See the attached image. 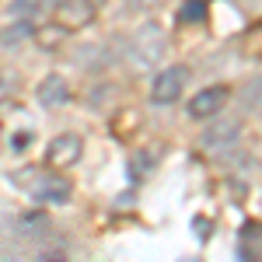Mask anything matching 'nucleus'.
Instances as JSON below:
<instances>
[{
    "label": "nucleus",
    "mask_w": 262,
    "mask_h": 262,
    "mask_svg": "<svg viewBox=\"0 0 262 262\" xmlns=\"http://www.w3.org/2000/svg\"><path fill=\"white\" fill-rule=\"evenodd\" d=\"M164 53H168V39H164L161 25H158V21H147V25H140V28L129 35L126 67H129L133 74H147V70H154V67L164 60Z\"/></svg>",
    "instance_id": "f257e3e1"
},
{
    "label": "nucleus",
    "mask_w": 262,
    "mask_h": 262,
    "mask_svg": "<svg viewBox=\"0 0 262 262\" xmlns=\"http://www.w3.org/2000/svg\"><path fill=\"white\" fill-rule=\"evenodd\" d=\"M11 182L21 185V189H28L39 203H67V200H70V182L63 179V175H49L46 168H42V171H39V168L14 171Z\"/></svg>",
    "instance_id": "f03ea898"
},
{
    "label": "nucleus",
    "mask_w": 262,
    "mask_h": 262,
    "mask_svg": "<svg viewBox=\"0 0 262 262\" xmlns=\"http://www.w3.org/2000/svg\"><path fill=\"white\" fill-rule=\"evenodd\" d=\"M238 140H242V122L213 116V122L203 129L200 147H203V154H210V158H224V154H231L238 147Z\"/></svg>",
    "instance_id": "7ed1b4c3"
},
{
    "label": "nucleus",
    "mask_w": 262,
    "mask_h": 262,
    "mask_svg": "<svg viewBox=\"0 0 262 262\" xmlns=\"http://www.w3.org/2000/svg\"><path fill=\"white\" fill-rule=\"evenodd\" d=\"M185 84H189V70L185 67H164L154 77V84H150V101L154 105H171V101L182 98Z\"/></svg>",
    "instance_id": "20e7f679"
},
{
    "label": "nucleus",
    "mask_w": 262,
    "mask_h": 262,
    "mask_svg": "<svg viewBox=\"0 0 262 262\" xmlns=\"http://www.w3.org/2000/svg\"><path fill=\"white\" fill-rule=\"evenodd\" d=\"M81 137L77 133H60V137H53L49 147H46V168H53V171H67V168H74V164L81 161Z\"/></svg>",
    "instance_id": "39448f33"
},
{
    "label": "nucleus",
    "mask_w": 262,
    "mask_h": 262,
    "mask_svg": "<svg viewBox=\"0 0 262 262\" xmlns=\"http://www.w3.org/2000/svg\"><path fill=\"white\" fill-rule=\"evenodd\" d=\"M53 21L67 28V32H81L95 21V4L91 0H56L53 7Z\"/></svg>",
    "instance_id": "423d86ee"
},
{
    "label": "nucleus",
    "mask_w": 262,
    "mask_h": 262,
    "mask_svg": "<svg viewBox=\"0 0 262 262\" xmlns=\"http://www.w3.org/2000/svg\"><path fill=\"white\" fill-rule=\"evenodd\" d=\"M227 98H231V91L224 88V84H213V88H203V91H196L192 98H189V116L192 119H213V116H221V108L227 105Z\"/></svg>",
    "instance_id": "0eeeda50"
},
{
    "label": "nucleus",
    "mask_w": 262,
    "mask_h": 262,
    "mask_svg": "<svg viewBox=\"0 0 262 262\" xmlns=\"http://www.w3.org/2000/svg\"><path fill=\"white\" fill-rule=\"evenodd\" d=\"M11 227H14V238H18V242H39V238L49 234L53 224H49L46 213H21V217L11 221Z\"/></svg>",
    "instance_id": "6e6552de"
},
{
    "label": "nucleus",
    "mask_w": 262,
    "mask_h": 262,
    "mask_svg": "<svg viewBox=\"0 0 262 262\" xmlns=\"http://www.w3.org/2000/svg\"><path fill=\"white\" fill-rule=\"evenodd\" d=\"M35 98H39L46 108L67 105V101H70V84L63 81L60 74H49L46 81H39V91H35Z\"/></svg>",
    "instance_id": "1a4fd4ad"
},
{
    "label": "nucleus",
    "mask_w": 262,
    "mask_h": 262,
    "mask_svg": "<svg viewBox=\"0 0 262 262\" xmlns=\"http://www.w3.org/2000/svg\"><path fill=\"white\" fill-rule=\"evenodd\" d=\"M245 259H262V224H248L242 231V242H238Z\"/></svg>",
    "instance_id": "9d476101"
},
{
    "label": "nucleus",
    "mask_w": 262,
    "mask_h": 262,
    "mask_svg": "<svg viewBox=\"0 0 262 262\" xmlns=\"http://www.w3.org/2000/svg\"><path fill=\"white\" fill-rule=\"evenodd\" d=\"M28 35H32V25L21 18L18 25H7V28L0 32V46H18V42H25Z\"/></svg>",
    "instance_id": "9b49d317"
},
{
    "label": "nucleus",
    "mask_w": 262,
    "mask_h": 262,
    "mask_svg": "<svg viewBox=\"0 0 262 262\" xmlns=\"http://www.w3.org/2000/svg\"><path fill=\"white\" fill-rule=\"evenodd\" d=\"M150 164H154V154H147V150H137V154L129 158V175H133V182L147 179V171H150Z\"/></svg>",
    "instance_id": "f8f14e48"
},
{
    "label": "nucleus",
    "mask_w": 262,
    "mask_h": 262,
    "mask_svg": "<svg viewBox=\"0 0 262 262\" xmlns=\"http://www.w3.org/2000/svg\"><path fill=\"white\" fill-rule=\"evenodd\" d=\"M203 18H206V4H203V0H189L179 11V25H196V21H203Z\"/></svg>",
    "instance_id": "ddd939ff"
},
{
    "label": "nucleus",
    "mask_w": 262,
    "mask_h": 262,
    "mask_svg": "<svg viewBox=\"0 0 262 262\" xmlns=\"http://www.w3.org/2000/svg\"><path fill=\"white\" fill-rule=\"evenodd\" d=\"M14 91H18V77L11 70H0V101H7Z\"/></svg>",
    "instance_id": "4468645a"
},
{
    "label": "nucleus",
    "mask_w": 262,
    "mask_h": 262,
    "mask_svg": "<svg viewBox=\"0 0 262 262\" xmlns=\"http://www.w3.org/2000/svg\"><path fill=\"white\" fill-rule=\"evenodd\" d=\"M18 238H14V231H0V259H7V255H14L18 252Z\"/></svg>",
    "instance_id": "2eb2a0df"
},
{
    "label": "nucleus",
    "mask_w": 262,
    "mask_h": 262,
    "mask_svg": "<svg viewBox=\"0 0 262 262\" xmlns=\"http://www.w3.org/2000/svg\"><path fill=\"white\" fill-rule=\"evenodd\" d=\"M32 11H39V0H14V7H11V14H18V18H28Z\"/></svg>",
    "instance_id": "dca6fc26"
},
{
    "label": "nucleus",
    "mask_w": 262,
    "mask_h": 262,
    "mask_svg": "<svg viewBox=\"0 0 262 262\" xmlns=\"http://www.w3.org/2000/svg\"><path fill=\"white\" fill-rule=\"evenodd\" d=\"M126 4H133V7H147L150 0H126Z\"/></svg>",
    "instance_id": "f3484780"
},
{
    "label": "nucleus",
    "mask_w": 262,
    "mask_h": 262,
    "mask_svg": "<svg viewBox=\"0 0 262 262\" xmlns=\"http://www.w3.org/2000/svg\"><path fill=\"white\" fill-rule=\"evenodd\" d=\"M91 4H95V7H98V4H105V0H91Z\"/></svg>",
    "instance_id": "a211bd4d"
}]
</instances>
